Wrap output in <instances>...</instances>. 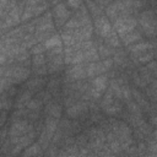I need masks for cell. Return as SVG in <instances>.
I'll use <instances>...</instances> for the list:
<instances>
[{
    "mask_svg": "<svg viewBox=\"0 0 157 157\" xmlns=\"http://www.w3.org/2000/svg\"><path fill=\"white\" fill-rule=\"evenodd\" d=\"M29 74H31V69L22 66L20 64H4V75L2 77H5L11 85H18L22 82H26L29 78Z\"/></svg>",
    "mask_w": 157,
    "mask_h": 157,
    "instance_id": "cell-1",
    "label": "cell"
},
{
    "mask_svg": "<svg viewBox=\"0 0 157 157\" xmlns=\"http://www.w3.org/2000/svg\"><path fill=\"white\" fill-rule=\"evenodd\" d=\"M48 2L47 1H25V7L21 15V22L26 23L29 22L32 18H37L40 15H43L48 10Z\"/></svg>",
    "mask_w": 157,
    "mask_h": 157,
    "instance_id": "cell-2",
    "label": "cell"
},
{
    "mask_svg": "<svg viewBox=\"0 0 157 157\" xmlns=\"http://www.w3.org/2000/svg\"><path fill=\"white\" fill-rule=\"evenodd\" d=\"M136 21L139 22L141 27V32H144L147 37L155 38L156 34V13L152 9H146L141 12H139Z\"/></svg>",
    "mask_w": 157,
    "mask_h": 157,
    "instance_id": "cell-3",
    "label": "cell"
},
{
    "mask_svg": "<svg viewBox=\"0 0 157 157\" xmlns=\"http://www.w3.org/2000/svg\"><path fill=\"white\" fill-rule=\"evenodd\" d=\"M113 29L117 32L118 36H121L124 33H128L137 27V21L135 16L131 15H123L119 16L112 25Z\"/></svg>",
    "mask_w": 157,
    "mask_h": 157,
    "instance_id": "cell-4",
    "label": "cell"
},
{
    "mask_svg": "<svg viewBox=\"0 0 157 157\" xmlns=\"http://www.w3.org/2000/svg\"><path fill=\"white\" fill-rule=\"evenodd\" d=\"M112 69H113V60H112V58H108V59L98 60L94 63H88L87 69H86V74H87V77L93 78V77H97L99 75L107 74Z\"/></svg>",
    "mask_w": 157,
    "mask_h": 157,
    "instance_id": "cell-5",
    "label": "cell"
},
{
    "mask_svg": "<svg viewBox=\"0 0 157 157\" xmlns=\"http://www.w3.org/2000/svg\"><path fill=\"white\" fill-rule=\"evenodd\" d=\"M108 82L109 78L107 76V74L104 75H99L97 77H93L90 81V96L91 99H98L103 96V93L107 91L108 88Z\"/></svg>",
    "mask_w": 157,
    "mask_h": 157,
    "instance_id": "cell-6",
    "label": "cell"
},
{
    "mask_svg": "<svg viewBox=\"0 0 157 157\" xmlns=\"http://www.w3.org/2000/svg\"><path fill=\"white\" fill-rule=\"evenodd\" d=\"M88 63H80L75 65H70L66 71H65V77H64V83L67 82H74V81H80L87 78L86 69H87Z\"/></svg>",
    "mask_w": 157,
    "mask_h": 157,
    "instance_id": "cell-7",
    "label": "cell"
},
{
    "mask_svg": "<svg viewBox=\"0 0 157 157\" xmlns=\"http://www.w3.org/2000/svg\"><path fill=\"white\" fill-rule=\"evenodd\" d=\"M53 12H52V16H53V21H54V25L58 26V27H64V25L69 21V18L72 16V12L69 10V7L65 5V2H56L54 6H53Z\"/></svg>",
    "mask_w": 157,
    "mask_h": 157,
    "instance_id": "cell-8",
    "label": "cell"
},
{
    "mask_svg": "<svg viewBox=\"0 0 157 157\" xmlns=\"http://www.w3.org/2000/svg\"><path fill=\"white\" fill-rule=\"evenodd\" d=\"M32 130H33V124L26 119H21V120H17V121H13L10 124V126L7 129V136L9 137H20Z\"/></svg>",
    "mask_w": 157,
    "mask_h": 157,
    "instance_id": "cell-9",
    "label": "cell"
},
{
    "mask_svg": "<svg viewBox=\"0 0 157 157\" xmlns=\"http://www.w3.org/2000/svg\"><path fill=\"white\" fill-rule=\"evenodd\" d=\"M93 29L96 31L97 36H99L101 38H104L113 29V27H112L110 21L104 15H101V16L93 18Z\"/></svg>",
    "mask_w": 157,
    "mask_h": 157,
    "instance_id": "cell-10",
    "label": "cell"
},
{
    "mask_svg": "<svg viewBox=\"0 0 157 157\" xmlns=\"http://www.w3.org/2000/svg\"><path fill=\"white\" fill-rule=\"evenodd\" d=\"M65 113H66V117L71 118V119L81 118V117H83V115H86L88 113V102L78 99L76 103H74L72 105L66 108Z\"/></svg>",
    "mask_w": 157,
    "mask_h": 157,
    "instance_id": "cell-11",
    "label": "cell"
},
{
    "mask_svg": "<svg viewBox=\"0 0 157 157\" xmlns=\"http://www.w3.org/2000/svg\"><path fill=\"white\" fill-rule=\"evenodd\" d=\"M63 31L70 33L76 42H83V40H90L92 38V34H93V25L92 23H88V25L81 26V27H78L77 29H74V31H65V29H63Z\"/></svg>",
    "mask_w": 157,
    "mask_h": 157,
    "instance_id": "cell-12",
    "label": "cell"
},
{
    "mask_svg": "<svg viewBox=\"0 0 157 157\" xmlns=\"http://www.w3.org/2000/svg\"><path fill=\"white\" fill-rule=\"evenodd\" d=\"M33 98V93L26 88H22L21 91H18L17 96L15 97V101H13V108L15 109H23L26 108V104Z\"/></svg>",
    "mask_w": 157,
    "mask_h": 157,
    "instance_id": "cell-13",
    "label": "cell"
},
{
    "mask_svg": "<svg viewBox=\"0 0 157 157\" xmlns=\"http://www.w3.org/2000/svg\"><path fill=\"white\" fill-rule=\"evenodd\" d=\"M142 37H144L142 36V32L140 29L135 28V29H132V31H130L128 33H124V34L119 36V39H120V43L121 44L129 47V45H132V44L140 42L142 39Z\"/></svg>",
    "mask_w": 157,
    "mask_h": 157,
    "instance_id": "cell-14",
    "label": "cell"
},
{
    "mask_svg": "<svg viewBox=\"0 0 157 157\" xmlns=\"http://www.w3.org/2000/svg\"><path fill=\"white\" fill-rule=\"evenodd\" d=\"M47 83V80L44 77H40V76H34V77H31L28 78L25 85H23V88L31 91L33 94L34 93H38L39 91H42V88L44 87V85Z\"/></svg>",
    "mask_w": 157,
    "mask_h": 157,
    "instance_id": "cell-15",
    "label": "cell"
},
{
    "mask_svg": "<svg viewBox=\"0 0 157 157\" xmlns=\"http://www.w3.org/2000/svg\"><path fill=\"white\" fill-rule=\"evenodd\" d=\"M61 112H63L61 104H59L58 102H54V101H50L49 103L44 104V107H43V113H44L45 117L60 119Z\"/></svg>",
    "mask_w": 157,
    "mask_h": 157,
    "instance_id": "cell-16",
    "label": "cell"
},
{
    "mask_svg": "<svg viewBox=\"0 0 157 157\" xmlns=\"http://www.w3.org/2000/svg\"><path fill=\"white\" fill-rule=\"evenodd\" d=\"M155 48H156L155 40H140L132 45H129L128 49H129L130 54H139V53L147 52V50H151Z\"/></svg>",
    "mask_w": 157,
    "mask_h": 157,
    "instance_id": "cell-17",
    "label": "cell"
},
{
    "mask_svg": "<svg viewBox=\"0 0 157 157\" xmlns=\"http://www.w3.org/2000/svg\"><path fill=\"white\" fill-rule=\"evenodd\" d=\"M155 55H156V50L151 49V50L142 52L139 54H131V60L135 64H147V63L155 60Z\"/></svg>",
    "mask_w": 157,
    "mask_h": 157,
    "instance_id": "cell-18",
    "label": "cell"
},
{
    "mask_svg": "<svg viewBox=\"0 0 157 157\" xmlns=\"http://www.w3.org/2000/svg\"><path fill=\"white\" fill-rule=\"evenodd\" d=\"M21 157H43V150L38 142H32L28 147H26Z\"/></svg>",
    "mask_w": 157,
    "mask_h": 157,
    "instance_id": "cell-19",
    "label": "cell"
},
{
    "mask_svg": "<svg viewBox=\"0 0 157 157\" xmlns=\"http://www.w3.org/2000/svg\"><path fill=\"white\" fill-rule=\"evenodd\" d=\"M58 124H59V119L50 118V117H45V119H44V121H43V130L53 137V135L55 134V131H56V129H58Z\"/></svg>",
    "mask_w": 157,
    "mask_h": 157,
    "instance_id": "cell-20",
    "label": "cell"
},
{
    "mask_svg": "<svg viewBox=\"0 0 157 157\" xmlns=\"http://www.w3.org/2000/svg\"><path fill=\"white\" fill-rule=\"evenodd\" d=\"M103 43H104L105 45L113 48V49L120 48V45H121L120 39H119V36L117 34V32H115L114 29H112V31L108 33V36L103 38Z\"/></svg>",
    "mask_w": 157,
    "mask_h": 157,
    "instance_id": "cell-21",
    "label": "cell"
},
{
    "mask_svg": "<svg viewBox=\"0 0 157 157\" xmlns=\"http://www.w3.org/2000/svg\"><path fill=\"white\" fill-rule=\"evenodd\" d=\"M103 110V113H105L107 115H117V114H119L121 110H123V103H121V101H119V99H114L109 105H107L104 109H102Z\"/></svg>",
    "mask_w": 157,
    "mask_h": 157,
    "instance_id": "cell-22",
    "label": "cell"
},
{
    "mask_svg": "<svg viewBox=\"0 0 157 157\" xmlns=\"http://www.w3.org/2000/svg\"><path fill=\"white\" fill-rule=\"evenodd\" d=\"M96 49H97V53H98L99 59H108V58H112L113 54H114V52H115V49H113V48L105 45L103 42H101V43L96 47Z\"/></svg>",
    "mask_w": 157,
    "mask_h": 157,
    "instance_id": "cell-23",
    "label": "cell"
},
{
    "mask_svg": "<svg viewBox=\"0 0 157 157\" xmlns=\"http://www.w3.org/2000/svg\"><path fill=\"white\" fill-rule=\"evenodd\" d=\"M13 105L12 98L9 97L6 93H0V110L9 112Z\"/></svg>",
    "mask_w": 157,
    "mask_h": 157,
    "instance_id": "cell-24",
    "label": "cell"
},
{
    "mask_svg": "<svg viewBox=\"0 0 157 157\" xmlns=\"http://www.w3.org/2000/svg\"><path fill=\"white\" fill-rule=\"evenodd\" d=\"M44 45H45L47 50H48V49H52V48H55V47H60V45H63L60 36L54 33L52 37H49V38L44 42Z\"/></svg>",
    "mask_w": 157,
    "mask_h": 157,
    "instance_id": "cell-25",
    "label": "cell"
},
{
    "mask_svg": "<svg viewBox=\"0 0 157 157\" xmlns=\"http://www.w3.org/2000/svg\"><path fill=\"white\" fill-rule=\"evenodd\" d=\"M44 104L37 99V98H32L27 104H26V109L29 110V112H37V113H40V110L43 109Z\"/></svg>",
    "mask_w": 157,
    "mask_h": 157,
    "instance_id": "cell-26",
    "label": "cell"
},
{
    "mask_svg": "<svg viewBox=\"0 0 157 157\" xmlns=\"http://www.w3.org/2000/svg\"><path fill=\"white\" fill-rule=\"evenodd\" d=\"M31 64H32V67H39V66H44V65H47V58H45V54L32 55Z\"/></svg>",
    "mask_w": 157,
    "mask_h": 157,
    "instance_id": "cell-27",
    "label": "cell"
},
{
    "mask_svg": "<svg viewBox=\"0 0 157 157\" xmlns=\"http://www.w3.org/2000/svg\"><path fill=\"white\" fill-rule=\"evenodd\" d=\"M128 112H129L130 115H142V110L135 101H129L128 102Z\"/></svg>",
    "mask_w": 157,
    "mask_h": 157,
    "instance_id": "cell-28",
    "label": "cell"
},
{
    "mask_svg": "<svg viewBox=\"0 0 157 157\" xmlns=\"http://www.w3.org/2000/svg\"><path fill=\"white\" fill-rule=\"evenodd\" d=\"M12 4H13V1H4V0L0 1V21L4 20V17L9 12L10 7L12 6Z\"/></svg>",
    "mask_w": 157,
    "mask_h": 157,
    "instance_id": "cell-29",
    "label": "cell"
},
{
    "mask_svg": "<svg viewBox=\"0 0 157 157\" xmlns=\"http://www.w3.org/2000/svg\"><path fill=\"white\" fill-rule=\"evenodd\" d=\"M36 98L39 99L43 104H47V103H49V102L52 101L53 96H52L47 90H42V91H39V92L37 93V97H36Z\"/></svg>",
    "mask_w": 157,
    "mask_h": 157,
    "instance_id": "cell-30",
    "label": "cell"
},
{
    "mask_svg": "<svg viewBox=\"0 0 157 157\" xmlns=\"http://www.w3.org/2000/svg\"><path fill=\"white\" fill-rule=\"evenodd\" d=\"M47 52V48L44 45V43H37L36 45H33L29 49V54L32 55H37V54H44Z\"/></svg>",
    "mask_w": 157,
    "mask_h": 157,
    "instance_id": "cell-31",
    "label": "cell"
},
{
    "mask_svg": "<svg viewBox=\"0 0 157 157\" xmlns=\"http://www.w3.org/2000/svg\"><path fill=\"white\" fill-rule=\"evenodd\" d=\"M11 86L13 85H11L5 77H0V93H5Z\"/></svg>",
    "mask_w": 157,
    "mask_h": 157,
    "instance_id": "cell-32",
    "label": "cell"
},
{
    "mask_svg": "<svg viewBox=\"0 0 157 157\" xmlns=\"http://www.w3.org/2000/svg\"><path fill=\"white\" fill-rule=\"evenodd\" d=\"M82 4H83L82 1H72V0L66 1V2H65V5L69 7V10H70V11H71V10H72V11H76V10H77Z\"/></svg>",
    "mask_w": 157,
    "mask_h": 157,
    "instance_id": "cell-33",
    "label": "cell"
},
{
    "mask_svg": "<svg viewBox=\"0 0 157 157\" xmlns=\"http://www.w3.org/2000/svg\"><path fill=\"white\" fill-rule=\"evenodd\" d=\"M7 113H9V112L0 110V126H4L5 121L7 120Z\"/></svg>",
    "mask_w": 157,
    "mask_h": 157,
    "instance_id": "cell-34",
    "label": "cell"
},
{
    "mask_svg": "<svg viewBox=\"0 0 157 157\" xmlns=\"http://www.w3.org/2000/svg\"><path fill=\"white\" fill-rule=\"evenodd\" d=\"M4 34V32H2V27H1V21H0V37Z\"/></svg>",
    "mask_w": 157,
    "mask_h": 157,
    "instance_id": "cell-35",
    "label": "cell"
},
{
    "mask_svg": "<svg viewBox=\"0 0 157 157\" xmlns=\"http://www.w3.org/2000/svg\"><path fill=\"white\" fill-rule=\"evenodd\" d=\"M0 157H4V156H2V155H0Z\"/></svg>",
    "mask_w": 157,
    "mask_h": 157,
    "instance_id": "cell-36",
    "label": "cell"
}]
</instances>
